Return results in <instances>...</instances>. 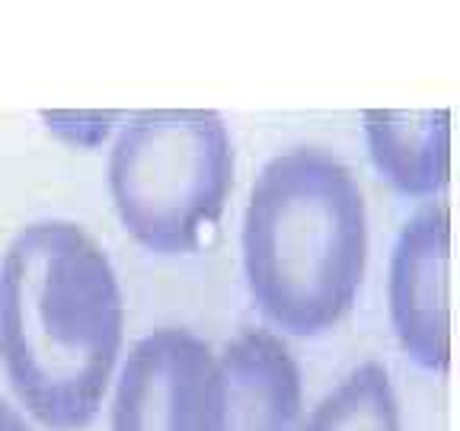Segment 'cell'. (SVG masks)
<instances>
[{"instance_id":"9c48e42d","label":"cell","mask_w":460,"mask_h":431,"mask_svg":"<svg viewBox=\"0 0 460 431\" xmlns=\"http://www.w3.org/2000/svg\"><path fill=\"white\" fill-rule=\"evenodd\" d=\"M0 431H32L26 425V418L10 406V402L0 400Z\"/></svg>"},{"instance_id":"ba28073f","label":"cell","mask_w":460,"mask_h":431,"mask_svg":"<svg viewBox=\"0 0 460 431\" xmlns=\"http://www.w3.org/2000/svg\"><path fill=\"white\" fill-rule=\"evenodd\" d=\"M301 431H402L390 374L374 361L355 367L332 393L316 402Z\"/></svg>"},{"instance_id":"3957f363","label":"cell","mask_w":460,"mask_h":431,"mask_svg":"<svg viewBox=\"0 0 460 431\" xmlns=\"http://www.w3.org/2000/svg\"><path fill=\"white\" fill-rule=\"evenodd\" d=\"M234 141L215 109L131 112L109 147V198L128 237L157 256L199 250L234 189Z\"/></svg>"},{"instance_id":"52a82bcc","label":"cell","mask_w":460,"mask_h":431,"mask_svg":"<svg viewBox=\"0 0 460 431\" xmlns=\"http://www.w3.org/2000/svg\"><path fill=\"white\" fill-rule=\"evenodd\" d=\"M367 157L394 192L438 198L451 182V109H365Z\"/></svg>"},{"instance_id":"8992f818","label":"cell","mask_w":460,"mask_h":431,"mask_svg":"<svg viewBox=\"0 0 460 431\" xmlns=\"http://www.w3.org/2000/svg\"><path fill=\"white\" fill-rule=\"evenodd\" d=\"M221 431H301L304 390L295 355L262 326H246L217 355Z\"/></svg>"},{"instance_id":"277c9868","label":"cell","mask_w":460,"mask_h":431,"mask_svg":"<svg viewBox=\"0 0 460 431\" xmlns=\"http://www.w3.org/2000/svg\"><path fill=\"white\" fill-rule=\"evenodd\" d=\"M224 390L211 345L182 326L137 339L112 396V431H221Z\"/></svg>"},{"instance_id":"7a4b0ae2","label":"cell","mask_w":460,"mask_h":431,"mask_svg":"<svg viewBox=\"0 0 460 431\" xmlns=\"http://www.w3.org/2000/svg\"><path fill=\"white\" fill-rule=\"evenodd\" d=\"M252 303L288 336H323L355 307L367 268V205L355 172L326 147L275 154L243 215Z\"/></svg>"},{"instance_id":"6da1fadb","label":"cell","mask_w":460,"mask_h":431,"mask_svg":"<svg viewBox=\"0 0 460 431\" xmlns=\"http://www.w3.org/2000/svg\"><path fill=\"white\" fill-rule=\"evenodd\" d=\"M125 342V301L106 250L74 221L16 230L0 259V358L49 431L93 422Z\"/></svg>"},{"instance_id":"5b68a950","label":"cell","mask_w":460,"mask_h":431,"mask_svg":"<svg viewBox=\"0 0 460 431\" xmlns=\"http://www.w3.org/2000/svg\"><path fill=\"white\" fill-rule=\"evenodd\" d=\"M396 342L419 367H451V208L425 201L396 233L387 272Z\"/></svg>"}]
</instances>
